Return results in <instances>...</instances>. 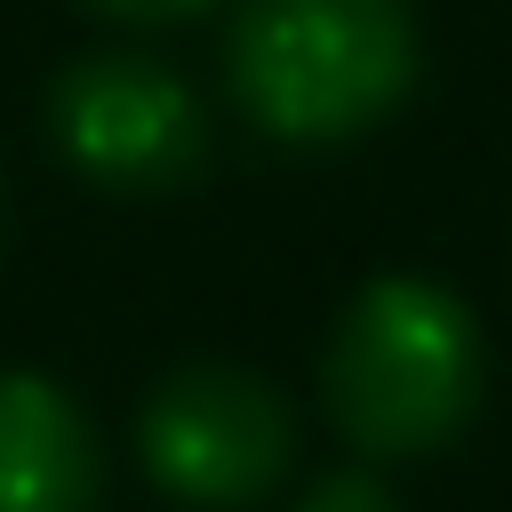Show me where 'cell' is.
Wrapping results in <instances>:
<instances>
[{"label": "cell", "instance_id": "6da1fadb", "mask_svg": "<svg viewBox=\"0 0 512 512\" xmlns=\"http://www.w3.org/2000/svg\"><path fill=\"white\" fill-rule=\"evenodd\" d=\"M416 80L400 0H240L232 96L288 144H336L384 120Z\"/></svg>", "mask_w": 512, "mask_h": 512}, {"label": "cell", "instance_id": "7a4b0ae2", "mask_svg": "<svg viewBox=\"0 0 512 512\" xmlns=\"http://www.w3.org/2000/svg\"><path fill=\"white\" fill-rule=\"evenodd\" d=\"M480 328L432 280H376L328 344V408L368 456H424L480 408Z\"/></svg>", "mask_w": 512, "mask_h": 512}, {"label": "cell", "instance_id": "3957f363", "mask_svg": "<svg viewBox=\"0 0 512 512\" xmlns=\"http://www.w3.org/2000/svg\"><path fill=\"white\" fill-rule=\"evenodd\" d=\"M144 464L184 504H248L288 464V408L240 368H184L144 400Z\"/></svg>", "mask_w": 512, "mask_h": 512}, {"label": "cell", "instance_id": "277c9868", "mask_svg": "<svg viewBox=\"0 0 512 512\" xmlns=\"http://www.w3.org/2000/svg\"><path fill=\"white\" fill-rule=\"evenodd\" d=\"M56 144L112 192H160L200 160L192 88L144 56H88L56 88Z\"/></svg>", "mask_w": 512, "mask_h": 512}, {"label": "cell", "instance_id": "5b68a950", "mask_svg": "<svg viewBox=\"0 0 512 512\" xmlns=\"http://www.w3.org/2000/svg\"><path fill=\"white\" fill-rule=\"evenodd\" d=\"M96 440L80 408L24 368H0V512H88Z\"/></svg>", "mask_w": 512, "mask_h": 512}, {"label": "cell", "instance_id": "8992f818", "mask_svg": "<svg viewBox=\"0 0 512 512\" xmlns=\"http://www.w3.org/2000/svg\"><path fill=\"white\" fill-rule=\"evenodd\" d=\"M304 512H392V496L376 480H360V472H336V480H320L304 496Z\"/></svg>", "mask_w": 512, "mask_h": 512}, {"label": "cell", "instance_id": "52a82bcc", "mask_svg": "<svg viewBox=\"0 0 512 512\" xmlns=\"http://www.w3.org/2000/svg\"><path fill=\"white\" fill-rule=\"evenodd\" d=\"M104 16H128V24H176V16H192V8H208V0H96Z\"/></svg>", "mask_w": 512, "mask_h": 512}]
</instances>
